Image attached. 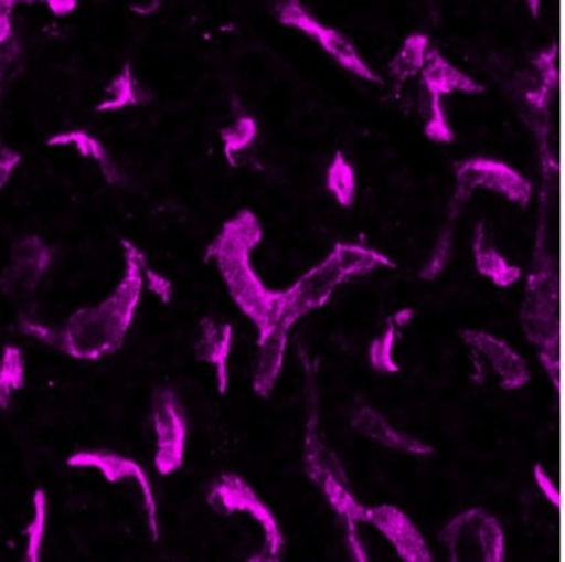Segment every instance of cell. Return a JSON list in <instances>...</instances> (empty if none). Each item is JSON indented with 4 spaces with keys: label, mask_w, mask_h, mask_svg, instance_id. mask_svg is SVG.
Returning <instances> with one entry per match:
<instances>
[{
    "label": "cell",
    "mask_w": 565,
    "mask_h": 562,
    "mask_svg": "<svg viewBox=\"0 0 565 562\" xmlns=\"http://www.w3.org/2000/svg\"><path fill=\"white\" fill-rule=\"evenodd\" d=\"M263 236L259 218L253 211L243 210L224 224L207 251V259L217 261L234 303L259 330L257 343L276 330L286 300V290L269 289L250 264V253Z\"/></svg>",
    "instance_id": "cell-1"
},
{
    "label": "cell",
    "mask_w": 565,
    "mask_h": 562,
    "mask_svg": "<svg viewBox=\"0 0 565 562\" xmlns=\"http://www.w3.org/2000/svg\"><path fill=\"white\" fill-rule=\"evenodd\" d=\"M382 266L395 267V264L379 251L356 246V244H337L332 254L320 266L309 271L289 290H286L282 316L269 337L287 339V332L297 319L306 316L310 310L322 307L337 286L345 283L350 277L362 276Z\"/></svg>",
    "instance_id": "cell-2"
},
{
    "label": "cell",
    "mask_w": 565,
    "mask_h": 562,
    "mask_svg": "<svg viewBox=\"0 0 565 562\" xmlns=\"http://www.w3.org/2000/svg\"><path fill=\"white\" fill-rule=\"evenodd\" d=\"M456 177H458L456 198L459 201L468 200L476 188H486L492 193L501 194L505 200L521 208L527 206L531 201V183L504 161L472 158L459 165Z\"/></svg>",
    "instance_id": "cell-3"
},
{
    "label": "cell",
    "mask_w": 565,
    "mask_h": 562,
    "mask_svg": "<svg viewBox=\"0 0 565 562\" xmlns=\"http://www.w3.org/2000/svg\"><path fill=\"white\" fill-rule=\"evenodd\" d=\"M68 466L74 468H95L102 471L104 478L110 483L125 481V479H135L143 492L145 511H147L148 528H150L151 538L157 541L160 538V526H158V506L157 496H154L153 486L148 478L145 469L134 459L125 458L121 455L108 452H82L75 453L68 458Z\"/></svg>",
    "instance_id": "cell-4"
},
{
    "label": "cell",
    "mask_w": 565,
    "mask_h": 562,
    "mask_svg": "<svg viewBox=\"0 0 565 562\" xmlns=\"http://www.w3.org/2000/svg\"><path fill=\"white\" fill-rule=\"evenodd\" d=\"M158 452L154 458L158 473L171 475L181 468L186 448V418L173 393H163L154 412Z\"/></svg>",
    "instance_id": "cell-5"
},
{
    "label": "cell",
    "mask_w": 565,
    "mask_h": 562,
    "mask_svg": "<svg viewBox=\"0 0 565 562\" xmlns=\"http://www.w3.org/2000/svg\"><path fill=\"white\" fill-rule=\"evenodd\" d=\"M462 340L468 343L472 352L488 360L489 367L498 373L499 385L504 390H519L531 380L524 360L502 340L495 339L491 333L479 330H466Z\"/></svg>",
    "instance_id": "cell-6"
},
{
    "label": "cell",
    "mask_w": 565,
    "mask_h": 562,
    "mask_svg": "<svg viewBox=\"0 0 565 562\" xmlns=\"http://www.w3.org/2000/svg\"><path fill=\"white\" fill-rule=\"evenodd\" d=\"M282 21L287 25H294V28L302 29L307 34L312 35L319 44H322L343 67L349 71L355 72L360 77L370 78L373 81L372 72L362 64L359 57H356L355 51L350 47L343 39L340 38L335 32L327 31V29L320 28L316 21L303 14L302 9L299 8H286L282 11Z\"/></svg>",
    "instance_id": "cell-7"
},
{
    "label": "cell",
    "mask_w": 565,
    "mask_h": 562,
    "mask_svg": "<svg viewBox=\"0 0 565 562\" xmlns=\"http://www.w3.org/2000/svg\"><path fill=\"white\" fill-rule=\"evenodd\" d=\"M233 339L231 324L214 322V320H203V324H201L198 357L207 360L216 369L217 386H220L221 393L226 392L227 383H230L227 360H230L231 350H233Z\"/></svg>",
    "instance_id": "cell-8"
},
{
    "label": "cell",
    "mask_w": 565,
    "mask_h": 562,
    "mask_svg": "<svg viewBox=\"0 0 565 562\" xmlns=\"http://www.w3.org/2000/svg\"><path fill=\"white\" fill-rule=\"evenodd\" d=\"M353 426L365 433L370 438L390 446V448L402 449V452L413 453V455H429L433 452L431 446L419 439L412 438L405 433L398 432L393 428L379 412L370 409V406H362L356 410L352 418Z\"/></svg>",
    "instance_id": "cell-9"
},
{
    "label": "cell",
    "mask_w": 565,
    "mask_h": 562,
    "mask_svg": "<svg viewBox=\"0 0 565 562\" xmlns=\"http://www.w3.org/2000/svg\"><path fill=\"white\" fill-rule=\"evenodd\" d=\"M472 251H475L476 269L481 276L491 279L494 286L509 287L521 279V269L514 264L508 263L504 256L492 246L484 221H481L476 227Z\"/></svg>",
    "instance_id": "cell-10"
},
{
    "label": "cell",
    "mask_w": 565,
    "mask_h": 562,
    "mask_svg": "<svg viewBox=\"0 0 565 562\" xmlns=\"http://www.w3.org/2000/svg\"><path fill=\"white\" fill-rule=\"evenodd\" d=\"M327 190L343 208L353 206L356 200V174L342 151H337L327 170Z\"/></svg>",
    "instance_id": "cell-11"
},
{
    "label": "cell",
    "mask_w": 565,
    "mask_h": 562,
    "mask_svg": "<svg viewBox=\"0 0 565 562\" xmlns=\"http://www.w3.org/2000/svg\"><path fill=\"white\" fill-rule=\"evenodd\" d=\"M425 82L431 97L438 98V100L443 94H449L452 91L469 92V94L481 91L475 82L449 67L441 59H438V64L436 62L429 64L425 74Z\"/></svg>",
    "instance_id": "cell-12"
},
{
    "label": "cell",
    "mask_w": 565,
    "mask_h": 562,
    "mask_svg": "<svg viewBox=\"0 0 565 562\" xmlns=\"http://www.w3.org/2000/svg\"><path fill=\"white\" fill-rule=\"evenodd\" d=\"M45 531H47V495L42 489H38L34 495V516L28 528L24 562H42Z\"/></svg>",
    "instance_id": "cell-13"
},
{
    "label": "cell",
    "mask_w": 565,
    "mask_h": 562,
    "mask_svg": "<svg viewBox=\"0 0 565 562\" xmlns=\"http://www.w3.org/2000/svg\"><path fill=\"white\" fill-rule=\"evenodd\" d=\"M399 329L392 322V319L386 324L385 332L373 340L369 350L370 363L376 372L382 373H398L399 365L396 363L393 350H395L396 340H398Z\"/></svg>",
    "instance_id": "cell-14"
},
{
    "label": "cell",
    "mask_w": 565,
    "mask_h": 562,
    "mask_svg": "<svg viewBox=\"0 0 565 562\" xmlns=\"http://www.w3.org/2000/svg\"><path fill=\"white\" fill-rule=\"evenodd\" d=\"M256 121L249 117L241 118L233 128L224 131V147H226V155L227 158H230L231 165L236 163L234 155L246 150V148L256 140Z\"/></svg>",
    "instance_id": "cell-15"
},
{
    "label": "cell",
    "mask_w": 565,
    "mask_h": 562,
    "mask_svg": "<svg viewBox=\"0 0 565 562\" xmlns=\"http://www.w3.org/2000/svg\"><path fill=\"white\" fill-rule=\"evenodd\" d=\"M451 250L452 231L445 230L441 236H439L438 243H436L428 263H426V266L423 267L422 273H419V277L425 280H433L435 277H438L439 274L443 273V269H445L446 264H448Z\"/></svg>",
    "instance_id": "cell-16"
},
{
    "label": "cell",
    "mask_w": 565,
    "mask_h": 562,
    "mask_svg": "<svg viewBox=\"0 0 565 562\" xmlns=\"http://www.w3.org/2000/svg\"><path fill=\"white\" fill-rule=\"evenodd\" d=\"M425 134L429 140L436 141V144H451L455 140V135H452L451 128H449L448 121H446L438 98H433L431 118H429L428 125H426Z\"/></svg>",
    "instance_id": "cell-17"
},
{
    "label": "cell",
    "mask_w": 565,
    "mask_h": 562,
    "mask_svg": "<svg viewBox=\"0 0 565 562\" xmlns=\"http://www.w3.org/2000/svg\"><path fill=\"white\" fill-rule=\"evenodd\" d=\"M534 478L535 483H537L539 489L544 492L545 498L551 502H558V498H561L558 485L551 478V476H548V473L545 471L541 465L535 466Z\"/></svg>",
    "instance_id": "cell-18"
},
{
    "label": "cell",
    "mask_w": 565,
    "mask_h": 562,
    "mask_svg": "<svg viewBox=\"0 0 565 562\" xmlns=\"http://www.w3.org/2000/svg\"><path fill=\"white\" fill-rule=\"evenodd\" d=\"M413 316H415V310L402 309L398 310L395 316L390 317V319H392V322L395 324L398 329H402V327L408 326V324L412 322Z\"/></svg>",
    "instance_id": "cell-19"
},
{
    "label": "cell",
    "mask_w": 565,
    "mask_h": 562,
    "mask_svg": "<svg viewBox=\"0 0 565 562\" xmlns=\"http://www.w3.org/2000/svg\"><path fill=\"white\" fill-rule=\"evenodd\" d=\"M403 55H406V59H409V61H412L413 55H415V54H413V51H408V49H405V52H403ZM422 61H423L422 57L415 59V64H413V65H415V68L422 67Z\"/></svg>",
    "instance_id": "cell-20"
},
{
    "label": "cell",
    "mask_w": 565,
    "mask_h": 562,
    "mask_svg": "<svg viewBox=\"0 0 565 562\" xmlns=\"http://www.w3.org/2000/svg\"><path fill=\"white\" fill-rule=\"evenodd\" d=\"M529 2V6H531V9H532V12H537V6H539V0H527Z\"/></svg>",
    "instance_id": "cell-21"
}]
</instances>
